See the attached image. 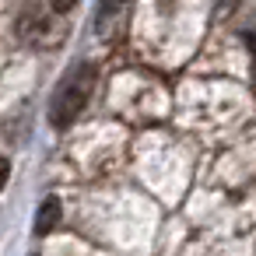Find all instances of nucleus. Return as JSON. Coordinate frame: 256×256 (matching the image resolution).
Masks as SVG:
<instances>
[{"label":"nucleus","instance_id":"4","mask_svg":"<svg viewBox=\"0 0 256 256\" xmlns=\"http://www.w3.org/2000/svg\"><path fill=\"white\" fill-rule=\"evenodd\" d=\"M60 218H64V207H60V200H56V196H46V200L39 204V214H36V224H32V232L42 238V235H50V232L60 224Z\"/></svg>","mask_w":256,"mask_h":256},{"label":"nucleus","instance_id":"7","mask_svg":"<svg viewBox=\"0 0 256 256\" xmlns=\"http://www.w3.org/2000/svg\"><path fill=\"white\" fill-rule=\"evenodd\" d=\"M246 42H249V50L256 53V32H249V36H246Z\"/></svg>","mask_w":256,"mask_h":256},{"label":"nucleus","instance_id":"5","mask_svg":"<svg viewBox=\"0 0 256 256\" xmlns=\"http://www.w3.org/2000/svg\"><path fill=\"white\" fill-rule=\"evenodd\" d=\"M50 4H53V11H56V14H67V11L78 4V0H50Z\"/></svg>","mask_w":256,"mask_h":256},{"label":"nucleus","instance_id":"2","mask_svg":"<svg viewBox=\"0 0 256 256\" xmlns=\"http://www.w3.org/2000/svg\"><path fill=\"white\" fill-rule=\"evenodd\" d=\"M64 22H56L50 11H42V8H28L25 11V18L18 22V36L25 39V42H32V46H56L60 39H64Z\"/></svg>","mask_w":256,"mask_h":256},{"label":"nucleus","instance_id":"3","mask_svg":"<svg viewBox=\"0 0 256 256\" xmlns=\"http://www.w3.org/2000/svg\"><path fill=\"white\" fill-rule=\"evenodd\" d=\"M130 22V4L126 0H98V14H95V32L102 39H120Z\"/></svg>","mask_w":256,"mask_h":256},{"label":"nucleus","instance_id":"1","mask_svg":"<svg viewBox=\"0 0 256 256\" xmlns=\"http://www.w3.org/2000/svg\"><path fill=\"white\" fill-rule=\"evenodd\" d=\"M92 92H95V67H92V64H78L74 70H67L64 81H60L56 92H53V102H50V120H53V126H60V130L70 126V123L84 112Z\"/></svg>","mask_w":256,"mask_h":256},{"label":"nucleus","instance_id":"6","mask_svg":"<svg viewBox=\"0 0 256 256\" xmlns=\"http://www.w3.org/2000/svg\"><path fill=\"white\" fill-rule=\"evenodd\" d=\"M8 176H11V165H8V158H0V186L8 182Z\"/></svg>","mask_w":256,"mask_h":256}]
</instances>
